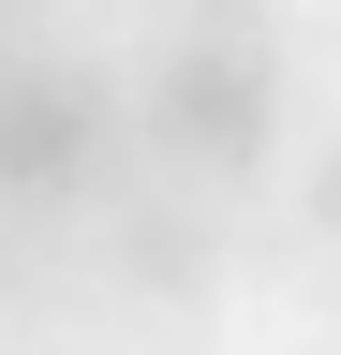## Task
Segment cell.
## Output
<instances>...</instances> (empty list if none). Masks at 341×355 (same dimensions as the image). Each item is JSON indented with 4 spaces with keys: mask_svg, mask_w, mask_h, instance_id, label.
<instances>
[{
    "mask_svg": "<svg viewBox=\"0 0 341 355\" xmlns=\"http://www.w3.org/2000/svg\"><path fill=\"white\" fill-rule=\"evenodd\" d=\"M282 133V44L267 0H178L163 60L134 74V148H163L178 178H252Z\"/></svg>",
    "mask_w": 341,
    "mask_h": 355,
    "instance_id": "6da1fadb",
    "label": "cell"
},
{
    "mask_svg": "<svg viewBox=\"0 0 341 355\" xmlns=\"http://www.w3.org/2000/svg\"><path fill=\"white\" fill-rule=\"evenodd\" d=\"M119 148H134V89L104 60H15L0 44V207L45 222V207H90Z\"/></svg>",
    "mask_w": 341,
    "mask_h": 355,
    "instance_id": "7a4b0ae2",
    "label": "cell"
},
{
    "mask_svg": "<svg viewBox=\"0 0 341 355\" xmlns=\"http://www.w3.org/2000/svg\"><path fill=\"white\" fill-rule=\"evenodd\" d=\"M119 282L134 296H208V222L193 207H134L119 222Z\"/></svg>",
    "mask_w": 341,
    "mask_h": 355,
    "instance_id": "3957f363",
    "label": "cell"
},
{
    "mask_svg": "<svg viewBox=\"0 0 341 355\" xmlns=\"http://www.w3.org/2000/svg\"><path fill=\"white\" fill-rule=\"evenodd\" d=\"M297 207H312V237H341V133L312 148V178H297Z\"/></svg>",
    "mask_w": 341,
    "mask_h": 355,
    "instance_id": "277c9868",
    "label": "cell"
},
{
    "mask_svg": "<svg viewBox=\"0 0 341 355\" xmlns=\"http://www.w3.org/2000/svg\"><path fill=\"white\" fill-rule=\"evenodd\" d=\"M0 15H15V0H0Z\"/></svg>",
    "mask_w": 341,
    "mask_h": 355,
    "instance_id": "5b68a950",
    "label": "cell"
}]
</instances>
